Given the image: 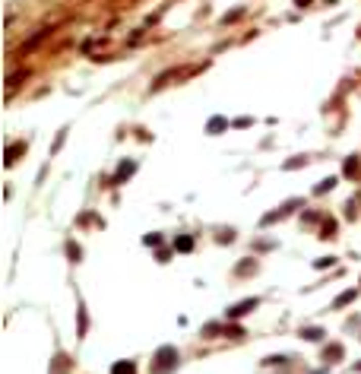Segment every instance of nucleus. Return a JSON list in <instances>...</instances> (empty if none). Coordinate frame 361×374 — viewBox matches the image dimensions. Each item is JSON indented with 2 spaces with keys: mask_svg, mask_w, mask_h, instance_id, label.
I'll return each instance as SVG.
<instances>
[{
  "mask_svg": "<svg viewBox=\"0 0 361 374\" xmlns=\"http://www.w3.org/2000/svg\"><path fill=\"white\" fill-rule=\"evenodd\" d=\"M155 365H152V374H168L171 368H177V361H180V355H177V349L174 346H162L159 352H155Z\"/></svg>",
  "mask_w": 361,
  "mask_h": 374,
  "instance_id": "1",
  "label": "nucleus"
},
{
  "mask_svg": "<svg viewBox=\"0 0 361 374\" xmlns=\"http://www.w3.org/2000/svg\"><path fill=\"white\" fill-rule=\"evenodd\" d=\"M257 305H260L257 298H244V301H238V305H232V308H228V320H238V317H244L247 311H254Z\"/></svg>",
  "mask_w": 361,
  "mask_h": 374,
  "instance_id": "2",
  "label": "nucleus"
},
{
  "mask_svg": "<svg viewBox=\"0 0 361 374\" xmlns=\"http://www.w3.org/2000/svg\"><path fill=\"white\" fill-rule=\"evenodd\" d=\"M51 32H54V29H41V32H35L32 38H29L26 45H22V51H32V48H35V45H41V41H44V38H48V35H51Z\"/></svg>",
  "mask_w": 361,
  "mask_h": 374,
  "instance_id": "3",
  "label": "nucleus"
},
{
  "mask_svg": "<svg viewBox=\"0 0 361 374\" xmlns=\"http://www.w3.org/2000/svg\"><path fill=\"white\" fill-rule=\"evenodd\" d=\"M111 374H137V368H133V361H117L111 368Z\"/></svg>",
  "mask_w": 361,
  "mask_h": 374,
  "instance_id": "4",
  "label": "nucleus"
},
{
  "mask_svg": "<svg viewBox=\"0 0 361 374\" xmlns=\"http://www.w3.org/2000/svg\"><path fill=\"white\" fill-rule=\"evenodd\" d=\"M301 336L310 340V343H317V340H323V330L320 327H304V330H301Z\"/></svg>",
  "mask_w": 361,
  "mask_h": 374,
  "instance_id": "5",
  "label": "nucleus"
},
{
  "mask_svg": "<svg viewBox=\"0 0 361 374\" xmlns=\"http://www.w3.org/2000/svg\"><path fill=\"white\" fill-rule=\"evenodd\" d=\"M174 251H180V254L194 251V238H187V235H184V238H177V241H174Z\"/></svg>",
  "mask_w": 361,
  "mask_h": 374,
  "instance_id": "6",
  "label": "nucleus"
},
{
  "mask_svg": "<svg viewBox=\"0 0 361 374\" xmlns=\"http://www.w3.org/2000/svg\"><path fill=\"white\" fill-rule=\"evenodd\" d=\"M67 371H70L67 355H57V358H54V371H51V374H67Z\"/></svg>",
  "mask_w": 361,
  "mask_h": 374,
  "instance_id": "7",
  "label": "nucleus"
},
{
  "mask_svg": "<svg viewBox=\"0 0 361 374\" xmlns=\"http://www.w3.org/2000/svg\"><path fill=\"white\" fill-rule=\"evenodd\" d=\"M22 149H26V143H16V146H10V149H7V165H13L16 155H19Z\"/></svg>",
  "mask_w": 361,
  "mask_h": 374,
  "instance_id": "8",
  "label": "nucleus"
},
{
  "mask_svg": "<svg viewBox=\"0 0 361 374\" xmlns=\"http://www.w3.org/2000/svg\"><path fill=\"white\" fill-rule=\"evenodd\" d=\"M133 168H137L133 162H124V165L117 168V178H114V181H124V178H130V175H133Z\"/></svg>",
  "mask_w": 361,
  "mask_h": 374,
  "instance_id": "9",
  "label": "nucleus"
},
{
  "mask_svg": "<svg viewBox=\"0 0 361 374\" xmlns=\"http://www.w3.org/2000/svg\"><path fill=\"white\" fill-rule=\"evenodd\" d=\"M348 301H355V288H348V292H342L339 298H336V301H333V305H336V308H345V305H348Z\"/></svg>",
  "mask_w": 361,
  "mask_h": 374,
  "instance_id": "10",
  "label": "nucleus"
},
{
  "mask_svg": "<svg viewBox=\"0 0 361 374\" xmlns=\"http://www.w3.org/2000/svg\"><path fill=\"white\" fill-rule=\"evenodd\" d=\"M342 355H345V352H342V346H330V349H327V361H330V358H333V361H339Z\"/></svg>",
  "mask_w": 361,
  "mask_h": 374,
  "instance_id": "11",
  "label": "nucleus"
},
{
  "mask_svg": "<svg viewBox=\"0 0 361 374\" xmlns=\"http://www.w3.org/2000/svg\"><path fill=\"white\" fill-rule=\"evenodd\" d=\"M333 184H336V178H327V181H320V184H317V194H327V190H333Z\"/></svg>",
  "mask_w": 361,
  "mask_h": 374,
  "instance_id": "12",
  "label": "nucleus"
},
{
  "mask_svg": "<svg viewBox=\"0 0 361 374\" xmlns=\"http://www.w3.org/2000/svg\"><path fill=\"white\" fill-rule=\"evenodd\" d=\"M206 336H219V333H225L222 330V323H206V330H203Z\"/></svg>",
  "mask_w": 361,
  "mask_h": 374,
  "instance_id": "13",
  "label": "nucleus"
},
{
  "mask_svg": "<svg viewBox=\"0 0 361 374\" xmlns=\"http://www.w3.org/2000/svg\"><path fill=\"white\" fill-rule=\"evenodd\" d=\"M222 127H225V120H222V117H212V120H209V134H219Z\"/></svg>",
  "mask_w": 361,
  "mask_h": 374,
  "instance_id": "14",
  "label": "nucleus"
},
{
  "mask_svg": "<svg viewBox=\"0 0 361 374\" xmlns=\"http://www.w3.org/2000/svg\"><path fill=\"white\" fill-rule=\"evenodd\" d=\"M22 79H26V73H13V76H10V86H7V89H10V92H13V89L19 86V82H22Z\"/></svg>",
  "mask_w": 361,
  "mask_h": 374,
  "instance_id": "15",
  "label": "nucleus"
},
{
  "mask_svg": "<svg viewBox=\"0 0 361 374\" xmlns=\"http://www.w3.org/2000/svg\"><path fill=\"white\" fill-rule=\"evenodd\" d=\"M86 327H89V320H86V311H82V308H79V336H82V333H86Z\"/></svg>",
  "mask_w": 361,
  "mask_h": 374,
  "instance_id": "16",
  "label": "nucleus"
},
{
  "mask_svg": "<svg viewBox=\"0 0 361 374\" xmlns=\"http://www.w3.org/2000/svg\"><path fill=\"white\" fill-rule=\"evenodd\" d=\"M143 241H146V244H149V247H159V244H162V238H159V235H146V238H143Z\"/></svg>",
  "mask_w": 361,
  "mask_h": 374,
  "instance_id": "17",
  "label": "nucleus"
},
{
  "mask_svg": "<svg viewBox=\"0 0 361 374\" xmlns=\"http://www.w3.org/2000/svg\"><path fill=\"white\" fill-rule=\"evenodd\" d=\"M314 267H317V270H327V267H333V257H320V260L314 263Z\"/></svg>",
  "mask_w": 361,
  "mask_h": 374,
  "instance_id": "18",
  "label": "nucleus"
},
{
  "mask_svg": "<svg viewBox=\"0 0 361 374\" xmlns=\"http://www.w3.org/2000/svg\"><path fill=\"white\" fill-rule=\"evenodd\" d=\"M358 172V159H348L345 162V175H355Z\"/></svg>",
  "mask_w": 361,
  "mask_h": 374,
  "instance_id": "19",
  "label": "nucleus"
},
{
  "mask_svg": "<svg viewBox=\"0 0 361 374\" xmlns=\"http://www.w3.org/2000/svg\"><path fill=\"white\" fill-rule=\"evenodd\" d=\"M225 336H244V330L241 327H225Z\"/></svg>",
  "mask_w": 361,
  "mask_h": 374,
  "instance_id": "20",
  "label": "nucleus"
},
{
  "mask_svg": "<svg viewBox=\"0 0 361 374\" xmlns=\"http://www.w3.org/2000/svg\"><path fill=\"white\" fill-rule=\"evenodd\" d=\"M250 270H254V263H250V260H247V263H241V267H238V273H241V276H244V273H250Z\"/></svg>",
  "mask_w": 361,
  "mask_h": 374,
  "instance_id": "21",
  "label": "nucleus"
},
{
  "mask_svg": "<svg viewBox=\"0 0 361 374\" xmlns=\"http://www.w3.org/2000/svg\"><path fill=\"white\" fill-rule=\"evenodd\" d=\"M282 361H285L282 355H269V358H266V365H282Z\"/></svg>",
  "mask_w": 361,
  "mask_h": 374,
  "instance_id": "22",
  "label": "nucleus"
},
{
  "mask_svg": "<svg viewBox=\"0 0 361 374\" xmlns=\"http://www.w3.org/2000/svg\"><path fill=\"white\" fill-rule=\"evenodd\" d=\"M295 4H298V7H307V4H310V0H295Z\"/></svg>",
  "mask_w": 361,
  "mask_h": 374,
  "instance_id": "23",
  "label": "nucleus"
},
{
  "mask_svg": "<svg viewBox=\"0 0 361 374\" xmlns=\"http://www.w3.org/2000/svg\"><path fill=\"white\" fill-rule=\"evenodd\" d=\"M355 371H361V361H355Z\"/></svg>",
  "mask_w": 361,
  "mask_h": 374,
  "instance_id": "24",
  "label": "nucleus"
}]
</instances>
